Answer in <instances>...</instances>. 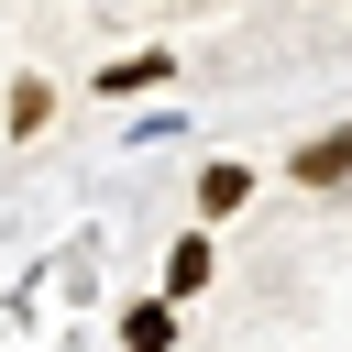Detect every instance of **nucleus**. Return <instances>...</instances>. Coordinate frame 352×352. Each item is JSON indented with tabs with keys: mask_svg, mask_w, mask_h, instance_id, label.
I'll use <instances>...</instances> for the list:
<instances>
[{
	"mask_svg": "<svg viewBox=\"0 0 352 352\" xmlns=\"http://www.w3.org/2000/svg\"><path fill=\"white\" fill-rule=\"evenodd\" d=\"M286 176H297V187H341V176H352V121H330L319 143H297V165H286Z\"/></svg>",
	"mask_w": 352,
	"mask_h": 352,
	"instance_id": "obj_1",
	"label": "nucleus"
},
{
	"mask_svg": "<svg viewBox=\"0 0 352 352\" xmlns=\"http://www.w3.org/2000/svg\"><path fill=\"white\" fill-rule=\"evenodd\" d=\"M242 198H253V165H231V154H220V165L198 176V209H209V220H231Z\"/></svg>",
	"mask_w": 352,
	"mask_h": 352,
	"instance_id": "obj_2",
	"label": "nucleus"
},
{
	"mask_svg": "<svg viewBox=\"0 0 352 352\" xmlns=\"http://www.w3.org/2000/svg\"><path fill=\"white\" fill-rule=\"evenodd\" d=\"M209 275H220V253H209V242H198V231H187V242H176V253H165V297H198V286H209Z\"/></svg>",
	"mask_w": 352,
	"mask_h": 352,
	"instance_id": "obj_3",
	"label": "nucleus"
},
{
	"mask_svg": "<svg viewBox=\"0 0 352 352\" xmlns=\"http://www.w3.org/2000/svg\"><path fill=\"white\" fill-rule=\"evenodd\" d=\"M121 341H132V352H165V341H176V297H143V308L121 319Z\"/></svg>",
	"mask_w": 352,
	"mask_h": 352,
	"instance_id": "obj_4",
	"label": "nucleus"
},
{
	"mask_svg": "<svg viewBox=\"0 0 352 352\" xmlns=\"http://www.w3.org/2000/svg\"><path fill=\"white\" fill-rule=\"evenodd\" d=\"M44 110H55V88H44V77H11V143L44 132Z\"/></svg>",
	"mask_w": 352,
	"mask_h": 352,
	"instance_id": "obj_5",
	"label": "nucleus"
},
{
	"mask_svg": "<svg viewBox=\"0 0 352 352\" xmlns=\"http://www.w3.org/2000/svg\"><path fill=\"white\" fill-rule=\"evenodd\" d=\"M154 77H165V55H132V66H110L99 88H110V99H132V88H154Z\"/></svg>",
	"mask_w": 352,
	"mask_h": 352,
	"instance_id": "obj_6",
	"label": "nucleus"
}]
</instances>
